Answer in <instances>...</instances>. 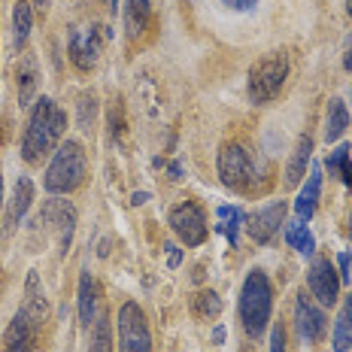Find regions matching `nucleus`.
Segmentation results:
<instances>
[{
	"label": "nucleus",
	"instance_id": "nucleus-1",
	"mask_svg": "<svg viewBox=\"0 0 352 352\" xmlns=\"http://www.w3.org/2000/svg\"><path fill=\"white\" fill-rule=\"evenodd\" d=\"M64 128H67V116L55 104L52 98H40L31 109V119L25 128V140H21V158L36 164L52 146L61 140Z\"/></svg>",
	"mask_w": 352,
	"mask_h": 352
},
{
	"label": "nucleus",
	"instance_id": "nucleus-6",
	"mask_svg": "<svg viewBox=\"0 0 352 352\" xmlns=\"http://www.w3.org/2000/svg\"><path fill=\"white\" fill-rule=\"evenodd\" d=\"M119 352H152V337L143 310L128 300L119 310Z\"/></svg>",
	"mask_w": 352,
	"mask_h": 352
},
{
	"label": "nucleus",
	"instance_id": "nucleus-27",
	"mask_svg": "<svg viewBox=\"0 0 352 352\" xmlns=\"http://www.w3.org/2000/svg\"><path fill=\"white\" fill-rule=\"evenodd\" d=\"M88 352H113V337H109V322L100 316L98 319V328H94L91 334V346Z\"/></svg>",
	"mask_w": 352,
	"mask_h": 352
},
{
	"label": "nucleus",
	"instance_id": "nucleus-26",
	"mask_svg": "<svg viewBox=\"0 0 352 352\" xmlns=\"http://www.w3.org/2000/svg\"><path fill=\"white\" fill-rule=\"evenodd\" d=\"M349 346H352V322L346 316V310H340L337 325H334V349L337 352H349Z\"/></svg>",
	"mask_w": 352,
	"mask_h": 352
},
{
	"label": "nucleus",
	"instance_id": "nucleus-20",
	"mask_svg": "<svg viewBox=\"0 0 352 352\" xmlns=\"http://www.w3.org/2000/svg\"><path fill=\"white\" fill-rule=\"evenodd\" d=\"M246 222V216H243V210H237V207H219V234H225L228 237V243L234 246L237 243V237H240V225Z\"/></svg>",
	"mask_w": 352,
	"mask_h": 352
},
{
	"label": "nucleus",
	"instance_id": "nucleus-19",
	"mask_svg": "<svg viewBox=\"0 0 352 352\" xmlns=\"http://www.w3.org/2000/svg\"><path fill=\"white\" fill-rule=\"evenodd\" d=\"M21 310H28L31 316L40 322H46V313H49V307H46V298H43V289H40V276L31 274L28 276V285H25V304H21Z\"/></svg>",
	"mask_w": 352,
	"mask_h": 352
},
{
	"label": "nucleus",
	"instance_id": "nucleus-17",
	"mask_svg": "<svg viewBox=\"0 0 352 352\" xmlns=\"http://www.w3.org/2000/svg\"><path fill=\"white\" fill-rule=\"evenodd\" d=\"M310 155H313V140L310 137H300L295 152H292L289 164H285V186H298L304 179L307 167H310Z\"/></svg>",
	"mask_w": 352,
	"mask_h": 352
},
{
	"label": "nucleus",
	"instance_id": "nucleus-34",
	"mask_svg": "<svg viewBox=\"0 0 352 352\" xmlns=\"http://www.w3.org/2000/svg\"><path fill=\"white\" fill-rule=\"evenodd\" d=\"M212 340L222 343V340H225V328H216V331H212Z\"/></svg>",
	"mask_w": 352,
	"mask_h": 352
},
{
	"label": "nucleus",
	"instance_id": "nucleus-18",
	"mask_svg": "<svg viewBox=\"0 0 352 352\" xmlns=\"http://www.w3.org/2000/svg\"><path fill=\"white\" fill-rule=\"evenodd\" d=\"M349 128V109L343 104V98H331L328 100V116H325V140L337 143Z\"/></svg>",
	"mask_w": 352,
	"mask_h": 352
},
{
	"label": "nucleus",
	"instance_id": "nucleus-28",
	"mask_svg": "<svg viewBox=\"0 0 352 352\" xmlns=\"http://www.w3.org/2000/svg\"><path fill=\"white\" fill-rule=\"evenodd\" d=\"M331 167L340 173V179L352 186V164H349V143H340V149H334L331 155Z\"/></svg>",
	"mask_w": 352,
	"mask_h": 352
},
{
	"label": "nucleus",
	"instance_id": "nucleus-2",
	"mask_svg": "<svg viewBox=\"0 0 352 352\" xmlns=\"http://www.w3.org/2000/svg\"><path fill=\"white\" fill-rule=\"evenodd\" d=\"M274 310V289L264 270H249L240 292V319L249 337H261L267 331V319Z\"/></svg>",
	"mask_w": 352,
	"mask_h": 352
},
{
	"label": "nucleus",
	"instance_id": "nucleus-14",
	"mask_svg": "<svg viewBox=\"0 0 352 352\" xmlns=\"http://www.w3.org/2000/svg\"><path fill=\"white\" fill-rule=\"evenodd\" d=\"M31 201H34V182L28 179V176H19L16 192H12V197H10V212H6V228H3L6 237L21 225V219H25Z\"/></svg>",
	"mask_w": 352,
	"mask_h": 352
},
{
	"label": "nucleus",
	"instance_id": "nucleus-9",
	"mask_svg": "<svg viewBox=\"0 0 352 352\" xmlns=\"http://www.w3.org/2000/svg\"><path fill=\"white\" fill-rule=\"evenodd\" d=\"M307 283H310V292L316 295V300L322 307H334L337 304V292H340V274L331 267L328 258H316L307 274Z\"/></svg>",
	"mask_w": 352,
	"mask_h": 352
},
{
	"label": "nucleus",
	"instance_id": "nucleus-21",
	"mask_svg": "<svg viewBox=\"0 0 352 352\" xmlns=\"http://www.w3.org/2000/svg\"><path fill=\"white\" fill-rule=\"evenodd\" d=\"M285 240H289V246L298 249L300 255H310L313 249H316V237H313V231L307 228V222H300V219L285 228Z\"/></svg>",
	"mask_w": 352,
	"mask_h": 352
},
{
	"label": "nucleus",
	"instance_id": "nucleus-16",
	"mask_svg": "<svg viewBox=\"0 0 352 352\" xmlns=\"http://www.w3.org/2000/svg\"><path fill=\"white\" fill-rule=\"evenodd\" d=\"M98 300H100L98 283L91 280L88 270H82V276H79V319H82V325H91L94 316H98Z\"/></svg>",
	"mask_w": 352,
	"mask_h": 352
},
{
	"label": "nucleus",
	"instance_id": "nucleus-35",
	"mask_svg": "<svg viewBox=\"0 0 352 352\" xmlns=\"http://www.w3.org/2000/svg\"><path fill=\"white\" fill-rule=\"evenodd\" d=\"M343 67H346V70L352 73V49H349V52H346V58H343Z\"/></svg>",
	"mask_w": 352,
	"mask_h": 352
},
{
	"label": "nucleus",
	"instance_id": "nucleus-39",
	"mask_svg": "<svg viewBox=\"0 0 352 352\" xmlns=\"http://www.w3.org/2000/svg\"><path fill=\"white\" fill-rule=\"evenodd\" d=\"M109 6H113V10H119V0H109Z\"/></svg>",
	"mask_w": 352,
	"mask_h": 352
},
{
	"label": "nucleus",
	"instance_id": "nucleus-13",
	"mask_svg": "<svg viewBox=\"0 0 352 352\" xmlns=\"http://www.w3.org/2000/svg\"><path fill=\"white\" fill-rule=\"evenodd\" d=\"M43 216H46V222L58 231V246H61V255H64L73 240V228H76V210H73L67 201H49Z\"/></svg>",
	"mask_w": 352,
	"mask_h": 352
},
{
	"label": "nucleus",
	"instance_id": "nucleus-30",
	"mask_svg": "<svg viewBox=\"0 0 352 352\" xmlns=\"http://www.w3.org/2000/svg\"><path fill=\"white\" fill-rule=\"evenodd\" d=\"M225 6H228V10H237V12H246V10H252L255 3H258V0H222Z\"/></svg>",
	"mask_w": 352,
	"mask_h": 352
},
{
	"label": "nucleus",
	"instance_id": "nucleus-38",
	"mask_svg": "<svg viewBox=\"0 0 352 352\" xmlns=\"http://www.w3.org/2000/svg\"><path fill=\"white\" fill-rule=\"evenodd\" d=\"M346 12H349V19H352V0H346Z\"/></svg>",
	"mask_w": 352,
	"mask_h": 352
},
{
	"label": "nucleus",
	"instance_id": "nucleus-8",
	"mask_svg": "<svg viewBox=\"0 0 352 352\" xmlns=\"http://www.w3.org/2000/svg\"><path fill=\"white\" fill-rule=\"evenodd\" d=\"M285 212H289V204L285 201H274V204H267V207H258L255 212H249L246 216L249 237H252L255 243H267V240L280 231V225H285Z\"/></svg>",
	"mask_w": 352,
	"mask_h": 352
},
{
	"label": "nucleus",
	"instance_id": "nucleus-3",
	"mask_svg": "<svg viewBox=\"0 0 352 352\" xmlns=\"http://www.w3.org/2000/svg\"><path fill=\"white\" fill-rule=\"evenodd\" d=\"M85 173H88L85 149L76 140H64L61 149L49 161L43 186H46L49 195H70L73 188H79L85 182Z\"/></svg>",
	"mask_w": 352,
	"mask_h": 352
},
{
	"label": "nucleus",
	"instance_id": "nucleus-33",
	"mask_svg": "<svg viewBox=\"0 0 352 352\" xmlns=\"http://www.w3.org/2000/svg\"><path fill=\"white\" fill-rule=\"evenodd\" d=\"M167 173H173L170 179H182V167L179 164H170V167H167Z\"/></svg>",
	"mask_w": 352,
	"mask_h": 352
},
{
	"label": "nucleus",
	"instance_id": "nucleus-12",
	"mask_svg": "<svg viewBox=\"0 0 352 352\" xmlns=\"http://www.w3.org/2000/svg\"><path fill=\"white\" fill-rule=\"evenodd\" d=\"M295 322H298L300 337H304L307 343L322 340V334H325V325H328L325 313H322L307 295H298V300H295Z\"/></svg>",
	"mask_w": 352,
	"mask_h": 352
},
{
	"label": "nucleus",
	"instance_id": "nucleus-36",
	"mask_svg": "<svg viewBox=\"0 0 352 352\" xmlns=\"http://www.w3.org/2000/svg\"><path fill=\"white\" fill-rule=\"evenodd\" d=\"M343 310H346V316H349V322H352V295L346 298V304H343Z\"/></svg>",
	"mask_w": 352,
	"mask_h": 352
},
{
	"label": "nucleus",
	"instance_id": "nucleus-22",
	"mask_svg": "<svg viewBox=\"0 0 352 352\" xmlns=\"http://www.w3.org/2000/svg\"><path fill=\"white\" fill-rule=\"evenodd\" d=\"M12 25H16V46L21 49L28 43V36H31V28H34V12H31V3H28V0H16Z\"/></svg>",
	"mask_w": 352,
	"mask_h": 352
},
{
	"label": "nucleus",
	"instance_id": "nucleus-5",
	"mask_svg": "<svg viewBox=\"0 0 352 352\" xmlns=\"http://www.w3.org/2000/svg\"><path fill=\"white\" fill-rule=\"evenodd\" d=\"M219 179L228 188H249L255 179V164L246 146L228 143L219 152Z\"/></svg>",
	"mask_w": 352,
	"mask_h": 352
},
{
	"label": "nucleus",
	"instance_id": "nucleus-15",
	"mask_svg": "<svg viewBox=\"0 0 352 352\" xmlns=\"http://www.w3.org/2000/svg\"><path fill=\"white\" fill-rule=\"evenodd\" d=\"M319 195H322V167H319V164H313L310 179H307V186L300 188V195H298V201H295V212H298L300 222H307V219L316 216Z\"/></svg>",
	"mask_w": 352,
	"mask_h": 352
},
{
	"label": "nucleus",
	"instance_id": "nucleus-29",
	"mask_svg": "<svg viewBox=\"0 0 352 352\" xmlns=\"http://www.w3.org/2000/svg\"><path fill=\"white\" fill-rule=\"evenodd\" d=\"M270 352H285V331H283V325H274V331H270Z\"/></svg>",
	"mask_w": 352,
	"mask_h": 352
},
{
	"label": "nucleus",
	"instance_id": "nucleus-7",
	"mask_svg": "<svg viewBox=\"0 0 352 352\" xmlns=\"http://www.w3.org/2000/svg\"><path fill=\"white\" fill-rule=\"evenodd\" d=\"M170 228L182 237V243L201 246L207 240V216L195 201H182L170 210Z\"/></svg>",
	"mask_w": 352,
	"mask_h": 352
},
{
	"label": "nucleus",
	"instance_id": "nucleus-31",
	"mask_svg": "<svg viewBox=\"0 0 352 352\" xmlns=\"http://www.w3.org/2000/svg\"><path fill=\"white\" fill-rule=\"evenodd\" d=\"M167 249H170V252H167V264H170V267H179V264H182V252L176 246H167Z\"/></svg>",
	"mask_w": 352,
	"mask_h": 352
},
{
	"label": "nucleus",
	"instance_id": "nucleus-40",
	"mask_svg": "<svg viewBox=\"0 0 352 352\" xmlns=\"http://www.w3.org/2000/svg\"><path fill=\"white\" fill-rule=\"evenodd\" d=\"M34 3H36V6H46V0H34Z\"/></svg>",
	"mask_w": 352,
	"mask_h": 352
},
{
	"label": "nucleus",
	"instance_id": "nucleus-25",
	"mask_svg": "<svg viewBox=\"0 0 352 352\" xmlns=\"http://www.w3.org/2000/svg\"><path fill=\"white\" fill-rule=\"evenodd\" d=\"M192 310H195V316H201V319H216L219 313H222V298H219L216 292H201V295H195V300H192Z\"/></svg>",
	"mask_w": 352,
	"mask_h": 352
},
{
	"label": "nucleus",
	"instance_id": "nucleus-4",
	"mask_svg": "<svg viewBox=\"0 0 352 352\" xmlns=\"http://www.w3.org/2000/svg\"><path fill=\"white\" fill-rule=\"evenodd\" d=\"M285 79H289V55L285 52L264 55L261 61H255L252 70H249V98H252V104L274 100Z\"/></svg>",
	"mask_w": 352,
	"mask_h": 352
},
{
	"label": "nucleus",
	"instance_id": "nucleus-37",
	"mask_svg": "<svg viewBox=\"0 0 352 352\" xmlns=\"http://www.w3.org/2000/svg\"><path fill=\"white\" fill-rule=\"evenodd\" d=\"M0 207H3V176H0Z\"/></svg>",
	"mask_w": 352,
	"mask_h": 352
},
{
	"label": "nucleus",
	"instance_id": "nucleus-11",
	"mask_svg": "<svg viewBox=\"0 0 352 352\" xmlns=\"http://www.w3.org/2000/svg\"><path fill=\"white\" fill-rule=\"evenodd\" d=\"M36 331H40V322H36L28 310H19L12 316L10 328H6V352H34L36 346Z\"/></svg>",
	"mask_w": 352,
	"mask_h": 352
},
{
	"label": "nucleus",
	"instance_id": "nucleus-23",
	"mask_svg": "<svg viewBox=\"0 0 352 352\" xmlns=\"http://www.w3.org/2000/svg\"><path fill=\"white\" fill-rule=\"evenodd\" d=\"M36 82H40V73H36V64L28 58L25 67L19 73V104L21 107H31V100L36 94Z\"/></svg>",
	"mask_w": 352,
	"mask_h": 352
},
{
	"label": "nucleus",
	"instance_id": "nucleus-10",
	"mask_svg": "<svg viewBox=\"0 0 352 352\" xmlns=\"http://www.w3.org/2000/svg\"><path fill=\"white\" fill-rule=\"evenodd\" d=\"M98 58H100V34H98V28L94 25L76 28V31L70 34V61H73V67L94 70Z\"/></svg>",
	"mask_w": 352,
	"mask_h": 352
},
{
	"label": "nucleus",
	"instance_id": "nucleus-32",
	"mask_svg": "<svg viewBox=\"0 0 352 352\" xmlns=\"http://www.w3.org/2000/svg\"><path fill=\"white\" fill-rule=\"evenodd\" d=\"M340 280L349 283V252H340Z\"/></svg>",
	"mask_w": 352,
	"mask_h": 352
},
{
	"label": "nucleus",
	"instance_id": "nucleus-24",
	"mask_svg": "<svg viewBox=\"0 0 352 352\" xmlns=\"http://www.w3.org/2000/svg\"><path fill=\"white\" fill-rule=\"evenodd\" d=\"M149 19V0H128L124 3V21H128V34L137 36L146 28Z\"/></svg>",
	"mask_w": 352,
	"mask_h": 352
}]
</instances>
